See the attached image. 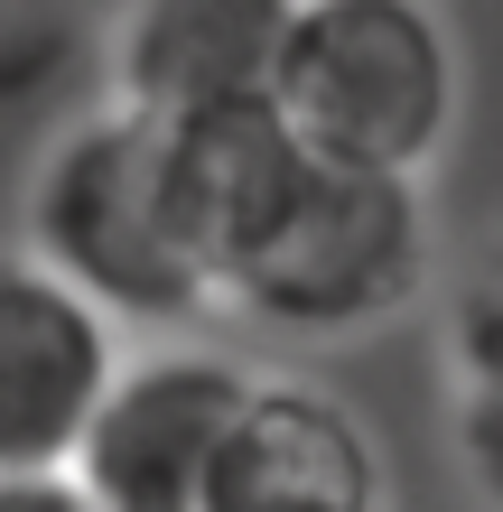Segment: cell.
Listing matches in <instances>:
<instances>
[{"mask_svg":"<svg viewBox=\"0 0 503 512\" xmlns=\"http://www.w3.org/2000/svg\"><path fill=\"white\" fill-rule=\"evenodd\" d=\"M28 261L94 298L112 326H187L205 317L215 270L196 261L168 177V131L140 112H94L28 177Z\"/></svg>","mask_w":503,"mask_h":512,"instance_id":"obj_1","label":"cell"},{"mask_svg":"<svg viewBox=\"0 0 503 512\" xmlns=\"http://www.w3.org/2000/svg\"><path fill=\"white\" fill-rule=\"evenodd\" d=\"M271 103L327 168L420 187L457 122V38L420 0H299Z\"/></svg>","mask_w":503,"mask_h":512,"instance_id":"obj_2","label":"cell"},{"mask_svg":"<svg viewBox=\"0 0 503 512\" xmlns=\"http://www.w3.org/2000/svg\"><path fill=\"white\" fill-rule=\"evenodd\" d=\"M429 280V215L410 177H364L317 159L299 215L280 224V243L261 252L233 298L252 317L289 326V336H345V326L392 317L410 289Z\"/></svg>","mask_w":503,"mask_h":512,"instance_id":"obj_3","label":"cell"},{"mask_svg":"<svg viewBox=\"0 0 503 512\" xmlns=\"http://www.w3.org/2000/svg\"><path fill=\"white\" fill-rule=\"evenodd\" d=\"M252 391L261 382L233 354H205V345L131 354L75 457V485L94 494V512H205Z\"/></svg>","mask_w":503,"mask_h":512,"instance_id":"obj_4","label":"cell"},{"mask_svg":"<svg viewBox=\"0 0 503 512\" xmlns=\"http://www.w3.org/2000/svg\"><path fill=\"white\" fill-rule=\"evenodd\" d=\"M122 382V345L94 298L38 261H0V485L75 475L84 438Z\"/></svg>","mask_w":503,"mask_h":512,"instance_id":"obj_5","label":"cell"},{"mask_svg":"<svg viewBox=\"0 0 503 512\" xmlns=\"http://www.w3.org/2000/svg\"><path fill=\"white\" fill-rule=\"evenodd\" d=\"M299 0H140L112 19V103L140 122H205L280 94Z\"/></svg>","mask_w":503,"mask_h":512,"instance_id":"obj_6","label":"cell"},{"mask_svg":"<svg viewBox=\"0 0 503 512\" xmlns=\"http://www.w3.org/2000/svg\"><path fill=\"white\" fill-rule=\"evenodd\" d=\"M168 177H177V215H187L196 261L233 298V280L299 215V196L317 177V149L289 131L280 103H233V112H205V122L168 131Z\"/></svg>","mask_w":503,"mask_h":512,"instance_id":"obj_7","label":"cell"},{"mask_svg":"<svg viewBox=\"0 0 503 512\" xmlns=\"http://www.w3.org/2000/svg\"><path fill=\"white\" fill-rule=\"evenodd\" d=\"M205 512H382V466L364 419L327 391L261 382L215 466Z\"/></svg>","mask_w":503,"mask_h":512,"instance_id":"obj_8","label":"cell"},{"mask_svg":"<svg viewBox=\"0 0 503 512\" xmlns=\"http://www.w3.org/2000/svg\"><path fill=\"white\" fill-rule=\"evenodd\" d=\"M448 345H457V466L503 512V261L466 289Z\"/></svg>","mask_w":503,"mask_h":512,"instance_id":"obj_9","label":"cell"},{"mask_svg":"<svg viewBox=\"0 0 503 512\" xmlns=\"http://www.w3.org/2000/svg\"><path fill=\"white\" fill-rule=\"evenodd\" d=\"M0 512H94V494L75 475H10L0 485Z\"/></svg>","mask_w":503,"mask_h":512,"instance_id":"obj_10","label":"cell"}]
</instances>
